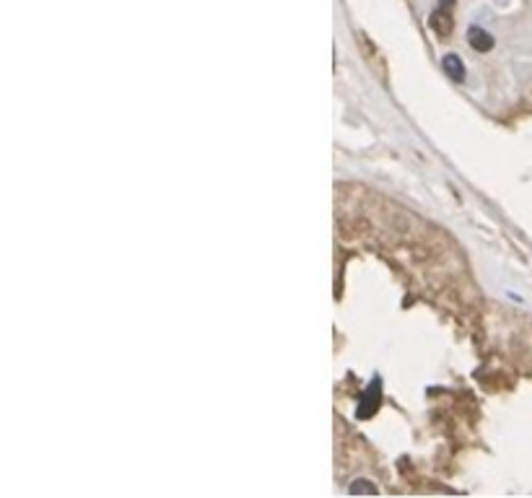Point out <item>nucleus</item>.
Here are the masks:
<instances>
[{"mask_svg": "<svg viewBox=\"0 0 532 498\" xmlns=\"http://www.w3.org/2000/svg\"><path fill=\"white\" fill-rule=\"evenodd\" d=\"M379 405H382V379L377 377V379H372L369 387L364 390V397H361V402H359V418L361 420L372 418V415L379 410Z\"/></svg>", "mask_w": 532, "mask_h": 498, "instance_id": "obj_1", "label": "nucleus"}, {"mask_svg": "<svg viewBox=\"0 0 532 498\" xmlns=\"http://www.w3.org/2000/svg\"><path fill=\"white\" fill-rule=\"evenodd\" d=\"M457 0H439L436 11L431 14V29L439 36H446L452 31V8Z\"/></svg>", "mask_w": 532, "mask_h": 498, "instance_id": "obj_2", "label": "nucleus"}, {"mask_svg": "<svg viewBox=\"0 0 532 498\" xmlns=\"http://www.w3.org/2000/svg\"><path fill=\"white\" fill-rule=\"evenodd\" d=\"M468 44L475 52H491L493 50V44H496V39H493V34H488L486 29L470 26L468 29Z\"/></svg>", "mask_w": 532, "mask_h": 498, "instance_id": "obj_3", "label": "nucleus"}, {"mask_svg": "<svg viewBox=\"0 0 532 498\" xmlns=\"http://www.w3.org/2000/svg\"><path fill=\"white\" fill-rule=\"evenodd\" d=\"M441 68H444V73L454 81V83H462V81H465V63H462L460 55H454V52L444 55V60H441Z\"/></svg>", "mask_w": 532, "mask_h": 498, "instance_id": "obj_4", "label": "nucleus"}, {"mask_svg": "<svg viewBox=\"0 0 532 498\" xmlns=\"http://www.w3.org/2000/svg\"><path fill=\"white\" fill-rule=\"evenodd\" d=\"M351 493H377V485L374 483H367V480H356V483L348 485Z\"/></svg>", "mask_w": 532, "mask_h": 498, "instance_id": "obj_5", "label": "nucleus"}]
</instances>
